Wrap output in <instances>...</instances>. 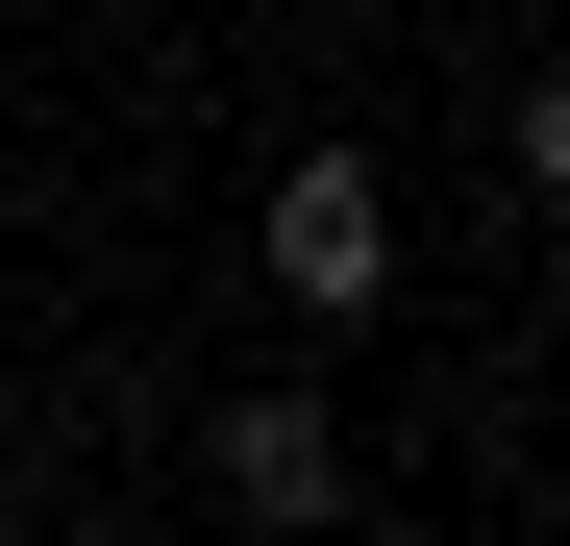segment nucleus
<instances>
[{"instance_id":"1","label":"nucleus","mask_w":570,"mask_h":546,"mask_svg":"<svg viewBox=\"0 0 570 546\" xmlns=\"http://www.w3.org/2000/svg\"><path fill=\"white\" fill-rule=\"evenodd\" d=\"M273 299H323V323L397 299V174H372V149H298V174H273Z\"/></svg>"},{"instance_id":"2","label":"nucleus","mask_w":570,"mask_h":546,"mask_svg":"<svg viewBox=\"0 0 570 546\" xmlns=\"http://www.w3.org/2000/svg\"><path fill=\"white\" fill-rule=\"evenodd\" d=\"M199 472H224V521H323V497H347V422H323V398H224Z\"/></svg>"},{"instance_id":"3","label":"nucleus","mask_w":570,"mask_h":546,"mask_svg":"<svg viewBox=\"0 0 570 546\" xmlns=\"http://www.w3.org/2000/svg\"><path fill=\"white\" fill-rule=\"evenodd\" d=\"M521 199H570V75H546V100H521Z\"/></svg>"}]
</instances>
